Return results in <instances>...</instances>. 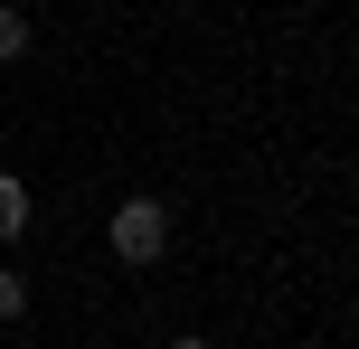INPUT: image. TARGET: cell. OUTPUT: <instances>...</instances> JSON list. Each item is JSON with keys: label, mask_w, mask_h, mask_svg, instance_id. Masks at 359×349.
Here are the masks:
<instances>
[{"label": "cell", "mask_w": 359, "mask_h": 349, "mask_svg": "<svg viewBox=\"0 0 359 349\" xmlns=\"http://www.w3.org/2000/svg\"><path fill=\"white\" fill-rule=\"evenodd\" d=\"M19 236H29V180H10V170H0V255H10Z\"/></svg>", "instance_id": "obj_2"}, {"label": "cell", "mask_w": 359, "mask_h": 349, "mask_svg": "<svg viewBox=\"0 0 359 349\" xmlns=\"http://www.w3.org/2000/svg\"><path fill=\"white\" fill-rule=\"evenodd\" d=\"M104 245H114L123 264H161V255H170V208H161V199H123V208L104 218Z\"/></svg>", "instance_id": "obj_1"}, {"label": "cell", "mask_w": 359, "mask_h": 349, "mask_svg": "<svg viewBox=\"0 0 359 349\" xmlns=\"http://www.w3.org/2000/svg\"><path fill=\"white\" fill-rule=\"evenodd\" d=\"M19 57H29V10L0 0V66H19Z\"/></svg>", "instance_id": "obj_3"}, {"label": "cell", "mask_w": 359, "mask_h": 349, "mask_svg": "<svg viewBox=\"0 0 359 349\" xmlns=\"http://www.w3.org/2000/svg\"><path fill=\"white\" fill-rule=\"evenodd\" d=\"M170 349H217V340H198V331H180V340H170Z\"/></svg>", "instance_id": "obj_5"}, {"label": "cell", "mask_w": 359, "mask_h": 349, "mask_svg": "<svg viewBox=\"0 0 359 349\" xmlns=\"http://www.w3.org/2000/svg\"><path fill=\"white\" fill-rule=\"evenodd\" d=\"M19 312H29V283H19L10 264H0V321H19Z\"/></svg>", "instance_id": "obj_4"}]
</instances>
